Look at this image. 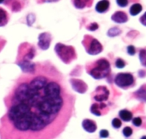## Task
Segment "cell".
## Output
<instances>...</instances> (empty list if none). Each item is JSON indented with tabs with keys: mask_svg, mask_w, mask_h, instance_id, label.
I'll list each match as a JSON object with an SVG mask.
<instances>
[{
	"mask_svg": "<svg viewBox=\"0 0 146 139\" xmlns=\"http://www.w3.org/2000/svg\"><path fill=\"white\" fill-rule=\"evenodd\" d=\"M47 2H56V1H58V0H46Z\"/></svg>",
	"mask_w": 146,
	"mask_h": 139,
	"instance_id": "34",
	"label": "cell"
},
{
	"mask_svg": "<svg viewBox=\"0 0 146 139\" xmlns=\"http://www.w3.org/2000/svg\"><path fill=\"white\" fill-rule=\"evenodd\" d=\"M123 135L126 137V138H129L133 135V129L129 126H126L124 129H123Z\"/></svg>",
	"mask_w": 146,
	"mask_h": 139,
	"instance_id": "23",
	"label": "cell"
},
{
	"mask_svg": "<svg viewBox=\"0 0 146 139\" xmlns=\"http://www.w3.org/2000/svg\"><path fill=\"white\" fill-rule=\"evenodd\" d=\"M86 28L89 30V31H96L97 29H98V24L96 23V22H93V23H91L89 24Z\"/></svg>",
	"mask_w": 146,
	"mask_h": 139,
	"instance_id": "27",
	"label": "cell"
},
{
	"mask_svg": "<svg viewBox=\"0 0 146 139\" xmlns=\"http://www.w3.org/2000/svg\"><path fill=\"white\" fill-rule=\"evenodd\" d=\"M109 96H110V91L108 88H106L105 86H98L95 90L94 93L92 94L93 99L98 103H103L108 100Z\"/></svg>",
	"mask_w": 146,
	"mask_h": 139,
	"instance_id": "7",
	"label": "cell"
},
{
	"mask_svg": "<svg viewBox=\"0 0 146 139\" xmlns=\"http://www.w3.org/2000/svg\"><path fill=\"white\" fill-rule=\"evenodd\" d=\"M86 72L95 79H102L110 73V63L105 58H101L86 66Z\"/></svg>",
	"mask_w": 146,
	"mask_h": 139,
	"instance_id": "2",
	"label": "cell"
},
{
	"mask_svg": "<svg viewBox=\"0 0 146 139\" xmlns=\"http://www.w3.org/2000/svg\"><path fill=\"white\" fill-rule=\"evenodd\" d=\"M55 52L65 64H69L76 59V52L73 46L58 43L55 46Z\"/></svg>",
	"mask_w": 146,
	"mask_h": 139,
	"instance_id": "3",
	"label": "cell"
},
{
	"mask_svg": "<svg viewBox=\"0 0 146 139\" xmlns=\"http://www.w3.org/2000/svg\"><path fill=\"white\" fill-rule=\"evenodd\" d=\"M21 9V3L20 2H18V1H14L13 3H12V6H11V9L13 10V11H15V12H18L20 9Z\"/></svg>",
	"mask_w": 146,
	"mask_h": 139,
	"instance_id": "21",
	"label": "cell"
},
{
	"mask_svg": "<svg viewBox=\"0 0 146 139\" xmlns=\"http://www.w3.org/2000/svg\"><path fill=\"white\" fill-rule=\"evenodd\" d=\"M127 53H128L130 56H134V55L136 54V49H135V47H134L133 45H129V46H127Z\"/></svg>",
	"mask_w": 146,
	"mask_h": 139,
	"instance_id": "28",
	"label": "cell"
},
{
	"mask_svg": "<svg viewBox=\"0 0 146 139\" xmlns=\"http://www.w3.org/2000/svg\"><path fill=\"white\" fill-rule=\"evenodd\" d=\"M82 127L86 132L89 133H93L97 130V124L94 120L86 119L82 121Z\"/></svg>",
	"mask_w": 146,
	"mask_h": 139,
	"instance_id": "12",
	"label": "cell"
},
{
	"mask_svg": "<svg viewBox=\"0 0 146 139\" xmlns=\"http://www.w3.org/2000/svg\"><path fill=\"white\" fill-rule=\"evenodd\" d=\"M139 21H140V23L142 25H144V26H146V12L139 18Z\"/></svg>",
	"mask_w": 146,
	"mask_h": 139,
	"instance_id": "31",
	"label": "cell"
},
{
	"mask_svg": "<svg viewBox=\"0 0 146 139\" xmlns=\"http://www.w3.org/2000/svg\"><path fill=\"white\" fill-rule=\"evenodd\" d=\"M115 83L120 88L127 89L134 84V78L129 73H121L115 76Z\"/></svg>",
	"mask_w": 146,
	"mask_h": 139,
	"instance_id": "6",
	"label": "cell"
},
{
	"mask_svg": "<svg viewBox=\"0 0 146 139\" xmlns=\"http://www.w3.org/2000/svg\"><path fill=\"white\" fill-rule=\"evenodd\" d=\"M140 139H146V136H143V137H142Z\"/></svg>",
	"mask_w": 146,
	"mask_h": 139,
	"instance_id": "36",
	"label": "cell"
},
{
	"mask_svg": "<svg viewBox=\"0 0 146 139\" xmlns=\"http://www.w3.org/2000/svg\"><path fill=\"white\" fill-rule=\"evenodd\" d=\"M143 9V6L139 3H134L131 7H130V9H129V13L131 15L133 16H135L137 15H139Z\"/></svg>",
	"mask_w": 146,
	"mask_h": 139,
	"instance_id": "16",
	"label": "cell"
},
{
	"mask_svg": "<svg viewBox=\"0 0 146 139\" xmlns=\"http://www.w3.org/2000/svg\"><path fill=\"white\" fill-rule=\"evenodd\" d=\"M108 112L107 105L104 103H93L91 107V113L95 115L96 116H101Z\"/></svg>",
	"mask_w": 146,
	"mask_h": 139,
	"instance_id": "9",
	"label": "cell"
},
{
	"mask_svg": "<svg viewBox=\"0 0 146 139\" xmlns=\"http://www.w3.org/2000/svg\"><path fill=\"white\" fill-rule=\"evenodd\" d=\"M99 136L101 138H106L110 136V133L107 130H101L100 131V133H99Z\"/></svg>",
	"mask_w": 146,
	"mask_h": 139,
	"instance_id": "30",
	"label": "cell"
},
{
	"mask_svg": "<svg viewBox=\"0 0 146 139\" xmlns=\"http://www.w3.org/2000/svg\"><path fill=\"white\" fill-rule=\"evenodd\" d=\"M74 101L56 67L36 63L35 71L21 75L4 98L0 139H56L73 115Z\"/></svg>",
	"mask_w": 146,
	"mask_h": 139,
	"instance_id": "1",
	"label": "cell"
},
{
	"mask_svg": "<svg viewBox=\"0 0 146 139\" xmlns=\"http://www.w3.org/2000/svg\"><path fill=\"white\" fill-rule=\"evenodd\" d=\"M36 54L35 47L27 43H23L19 47L18 57L16 61V64L22 62H29L33 59Z\"/></svg>",
	"mask_w": 146,
	"mask_h": 139,
	"instance_id": "4",
	"label": "cell"
},
{
	"mask_svg": "<svg viewBox=\"0 0 146 139\" xmlns=\"http://www.w3.org/2000/svg\"><path fill=\"white\" fill-rule=\"evenodd\" d=\"M111 20L118 24H122L125 23L128 21V15H127L126 12L124 11H116L115 13H114L111 16Z\"/></svg>",
	"mask_w": 146,
	"mask_h": 139,
	"instance_id": "11",
	"label": "cell"
},
{
	"mask_svg": "<svg viewBox=\"0 0 146 139\" xmlns=\"http://www.w3.org/2000/svg\"><path fill=\"white\" fill-rule=\"evenodd\" d=\"M119 116L123 121H126V122H129L133 120V114L130 111L126 110V109L121 110L119 112Z\"/></svg>",
	"mask_w": 146,
	"mask_h": 139,
	"instance_id": "17",
	"label": "cell"
},
{
	"mask_svg": "<svg viewBox=\"0 0 146 139\" xmlns=\"http://www.w3.org/2000/svg\"><path fill=\"white\" fill-rule=\"evenodd\" d=\"M51 35L49 32H43L41 34H39L38 36V47L43 50H46L47 49H49L50 43H51Z\"/></svg>",
	"mask_w": 146,
	"mask_h": 139,
	"instance_id": "8",
	"label": "cell"
},
{
	"mask_svg": "<svg viewBox=\"0 0 146 139\" xmlns=\"http://www.w3.org/2000/svg\"><path fill=\"white\" fill-rule=\"evenodd\" d=\"M70 83L72 85V88L74 89V91H75L76 92L79 93H85L87 91V85L86 84L80 80V79H70Z\"/></svg>",
	"mask_w": 146,
	"mask_h": 139,
	"instance_id": "10",
	"label": "cell"
},
{
	"mask_svg": "<svg viewBox=\"0 0 146 139\" xmlns=\"http://www.w3.org/2000/svg\"><path fill=\"white\" fill-rule=\"evenodd\" d=\"M139 60L141 64L146 68V50L145 49H141L139 50Z\"/></svg>",
	"mask_w": 146,
	"mask_h": 139,
	"instance_id": "20",
	"label": "cell"
},
{
	"mask_svg": "<svg viewBox=\"0 0 146 139\" xmlns=\"http://www.w3.org/2000/svg\"><path fill=\"white\" fill-rule=\"evenodd\" d=\"M133 124L135 126H140L142 125V120L141 118L139 117H137V118H134L133 120Z\"/></svg>",
	"mask_w": 146,
	"mask_h": 139,
	"instance_id": "29",
	"label": "cell"
},
{
	"mask_svg": "<svg viewBox=\"0 0 146 139\" xmlns=\"http://www.w3.org/2000/svg\"><path fill=\"white\" fill-rule=\"evenodd\" d=\"M6 0H0V3H5Z\"/></svg>",
	"mask_w": 146,
	"mask_h": 139,
	"instance_id": "35",
	"label": "cell"
},
{
	"mask_svg": "<svg viewBox=\"0 0 146 139\" xmlns=\"http://www.w3.org/2000/svg\"><path fill=\"white\" fill-rule=\"evenodd\" d=\"M116 3L118 6L121 7V8H124V7H127L129 3V0H116Z\"/></svg>",
	"mask_w": 146,
	"mask_h": 139,
	"instance_id": "25",
	"label": "cell"
},
{
	"mask_svg": "<svg viewBox=\"0 0 146 139\" xmlns=\"http://www.w3.org/2000/svg\"><path fill=\"white\" fill-rule=\"evenodd\" d=\"M136 96V97L143 102V103H146V85H143L142 87H140L134 94Z\"/></svg>",
	"mask_w": 146,
	"mask_h": 139,
	"instance_id": "15",
	"label": "cell"
},
{
	"mask_svg": "<svg viewBox=\"0 0 146 139\" xmlns=\"http://www.w3.org/2000/svg\"><path fill=\"white\" fill-rule=\"evenodd\" d=\"M126 66V62L123 59L121 58H117L115 61V67L117 68H123Z\"/></svg>",
	"mask_w": 146,
	"mask_h": 139,
	"instance_id": "22",
	"label": "cell"
},
{
	"mask_svg": "<svg viewBox=\"0 0 146 139\" xmlns=\"http://www.w3.org/2000/svg\"><path fill=\"white\" fill-rule=\"evenodd\" d=\"M82 44L89 55L95 56L103 51V45L101 43L91 35H85L84 39L82 40Z\"/></svg>",
	"mask_w": 146,
	"mask_h": 139,
	"instance_id": "5",
	"label": "cell"
},
{
	"mask_svg": "<svg viewBox=\"0 0 146 139\" xmlns=\"http://www.w3.org/2000/svg\"><path fill=\"white\" fill-rule=\"evenodd\" d=\"M121 33V30L119 27L115 26V27L110 28V29L108 31L107 35H108L109 37H116V36L120 35Z\"/></svg>",
	"mask_w": 146,
	"mask_h": 139,
	"instance_id": "19",
	"label": "cell"
},
{
	"mask_svg": "<svg viewBox=\"0 0 146 139\" xmlns=\"http://www.w3.org/2000/svg\"><path fill=\"white\" fill-rule=\"evenodd\" d=\"M139 77H141V78H145L146 75V72L145 71H144V70H140V71L139 72Z\"/></svg>",
	"mask_w": 146,
	"mask_h": 139,
	"instance_id": "33",
	"label": "cell"
},
{
	"mask_svg": "<svg viewBox=\"0 0 146 139\" xmlns=\"http://www.w3.org/2000/svg\"><path fill=\"white\" fill-rule=\"evenodd\" d=\"M5 44H6V41L3 39V38H0V51L3 50V48L4 47V45H5Z\"/></svg>",
	"mask_w": 146,
	"mask_h": 139,
	"instance_id": "32",
	"label": "cell"
},
{
	"mask_svg": "<svg viewBox=\"0 0 146 139\" xmlns=\"http://www.w3.org/2000/svg\"><path fill=\"white\" fill-rule=\"evenodd\" d=\"M9 21L8 13L2 8H0V26H5Z\"/></svg>",
	"mask_w": 146,
	"mask_h": 139,
	"instance_id": "18",
	"label": "cell"
},
{
	"mask_svg": "<svg viewBox=\"0 0 146 139\" xmlns=\"http://www.w3.org/2000/svg\"><path fill=\"white\" fill-rule=\"evenodd\" d=\"M110 5V3L109 0H101L96 4L95 9L97 12L103 14V13H105L109 10Z\"/></svg>",
	"mask_w": 146,
	"mask_h": 139,
	"instance_id": "13",
	"label": "cell"
},
{
	"mask_svg": "<svg viewBox=\"0 0 146 139\" xmlns=\"http://www.w3.org/2000/svg\"><path fill=\"white\" fill-rule=\"evenodd\" d=\"M34 21H35V16L33 14L28 15L27 17V22L28 26H32Z\"/></svg>",
	"mask_w": 146,
	"mask_h": 139,
	"instance_id": "26",
	"label": "cell"
},
{
	"mask_svg": "<svg viewBox=\"0 0 146 139\" xmlns=\"http://www.w3.org/2000/svg\"><path fill=\"white\" fill-rule=\"evenodd\" d=\"M121 121L120 120V119H118V118H115V119H114L113 120H112V126L114 127V128H115V129H118V128H120L121 126Z\"/></svg>",
	"mask_w": 146,
	"mask_h": 139,
	"instance_id": "24",
	"label": "cell"
},
{
	"mask_svg": "<svg viewBox=\"0 0 146 139\" xmlns=\"http://www.w3.org/2000/svg\"><path fill=\"white\" fill-rule=\"evenodd\" d=\"M74 6L76 9H85V8H90L92 3H93V0H72Z\"/></svg>",
	"mask_w": 146,
	"mask_h": 139,
	"instance_id": "14",
	"label": "cell"
}]
</instances>
